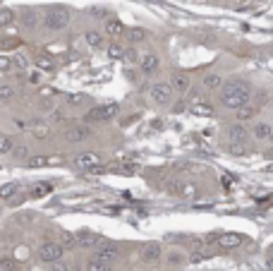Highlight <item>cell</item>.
Masks as SVG:
<instances>
[{
    "mask_svg": "<svg viewBox=\"0 0 273 271\" xmlns=\"http://www.w3.org/2000/svg\"><path fill=\"white\" fill-rule=\"evenodd\" d=\"M19 19H22V24H24L27 29H36L38 24L43 22V19L38 17V12H36V10H31V8L22 10V12H19Z\"/></svg>",
    "mask_w": 273,
    "mask_h": 271,
    "instance_id": "obj_17",
    "label": "cell"
},
{
    "mask_svg": "<svg viewBox=\"0 0 273 271\" xmlns=\"http://www.w3.org/2000/svg\"><path fill=\"white\" fill-rule=\"evenodd\" d=\"M17 99V89L12 87V84H5V82H0V101L3 103H10V101Z\"/></svg>",
    "mask_w": 273,
    "mask_h": 271,
    "instance_id": "obj_28",
    "label": "cell"
},
{
    "mask_svg": "<svg viewBox=\"0 0 273 271\" xmlns=\"http://www.w3.org/2000/svg\"><path fill=\"white\" fill-rule=\"evenodd\" d=\"M65 120V110L63 108H53L48 113V123H63Z\"/></svg>",
    "mask_w": 273,
    "mask_h": 271,
    "instance_id": "obj_40",
    "label": "cell"
},
{
    "mask_svg": "<svg viewBox=\"0 0 273 271\" xmlns=\"http://www.w3.org/2000/svg\"><path fill=\"white\" fill-rule=\"evenodd\" d=\"M247 137H249V130L242 123H233L228 127V139L230 142H247Z\"/></svg>",
    "mask_w": 273,
    "mask_h": 271,
    "instance_id": "obj_16",
    "label": "cell"
},
{
    "mask_svg": "<svg viewBox=\"0 0 273 271\" xmlns=\"http://www.w3.org/2000/svg\"><path fill=\"white\" fill-rule=\"evenodd\" d=\"M60 245H63L65 250H74V247H79V240H77V233H70V230H63V233H60Z\"/></svg>",
    "mask_w": 273,
    "mask_h": 271,
    "instance_id": "obj_30",
    "label": "cell"
},
{
    "mask_svg": "<svg viewBox=\"0 0 273 271\" xmlns=\"http://www.w3.org/2000/svg\"><path fill=\"white\" fill-rule=\"evenodd\" d=\"M82 38H84V44L89 46V48H94V51L106 48V36H103V31H99V29H86Z\"/></svg>",
    "mask_w": 273,
    "mask_h": 271,
    "instance_id": "obj_12",
    "label": "cell"
},
{
    "mask_svg": "<svg viewBox=\"0 0 273 271\" xmlns=\"http://www.w3.org/2000/svg\"><path fill=\"white\" fill-rule=\"evenodd\" d=\"M43 29L46 31H65V29L72 24V10L70 8H63V5H58V8H48L43 15Z\"/></svg>",
    "mask_w": 273,
    "mask_h": 271,
    "instance_id": "obj_2",
    "label": "cell"
},
{
    "mask_svg": "<svg viewBox=\"0 0 273 271\" xmlns=\"http://www.w3.org/2000/svg\"><path fill=\"white\" fill-rule=\"evenodd\" d=\"M94 257H96V259H101V262H108V264H113V262H115V259H118V257H120V252H118V245L106 243V240H103V243H101V245H96V247H94Z\"/></svg>",
    "mask_w": 273,
    "mask_h": 271,
    "instance_id": "obj_8",
    "label": "cell"
},
{
    "mask_svg": "<svg viewBox=\"0 0 273 271\" xmlns=\"http://www.w3.org/2000/svg\"><path fill=\"white\" fill-rule=\"evenodd\" d=\"M106 53H108V58H113V60H122V55H125V46L120 44H106Z\"/></svg>",
    "mask_w": 273,
    "mask_h": 271,
    "instance_id": "obj_34",
    "label": "cell"
},
{
    "mask_svg": "<svg viewBox=\"0 0 273 271\" xmlns=\"http://www.w3.org/2000/svg\"><path fill=\"white\" fill-rule=\"evenodd\" d=\"M15 195H19V185H17V182H5V185L0 187V202H10Z\"/></svg>",
    "mask_w": 273,
    "mask_h": 271,
    "instance_id": "obj_27",
    "label": "cell"
},
{
    "mask_svg": "<svg viewBox=\"0 0 273 271\" xmlns=\"http://www.w3.org/2000/svg\"><path fill=\"white\" fill-rule=\"evenodd\" d=\"M0 106H3V101H0Z\"/></svg>",
    "mask_w": 273,
    "mask_h": 271,
    "instance_id": "obj_51",
    "label": "cell"
},
{
    "mask_svg": "<svg viewBox=\"0 0 273 271\" xmlns=\"http://www.w3.org/2000/svg\"><path fill=\"white\" fill-rule=\"evenodd\" d=\"M24 166H27V168H46V166H48V156H41V154L34 156V154H31Z\"/></svg>",
    "mask_w": 273,
    "mask_h": 271,
    "instance_id": "obj_36",
    "label": "cell"
},
{
    "mask_svg": "<svg viewBox=\"0 0 273 271\" xmlns=\"http://www.w3.org/2000/svg\"><path fill=\"white\" fill-rule=\"evenodd\" d=\"M122 63H127V65H136V63H139V53H136L134 48H125V55H122Z\"/></svg>",
    "mask_w": 273,
    "mask_h": 271,
    "instance_id": "obj_39",
    "label": "cell"
},
{
    "mask_svg": "<svg viewBox=\"0 0 273 271\" xmlns=\"http://www.w3.org/2000/svg\"><path fill=\"white\" fill-rule=\"evenodd\" d=\"M233 3H245V0H233Z\"/></svg>",
    "mask_w": 273,
    "mask_h": 271,
    "instance_id": "obj_49",
    "label": "cell"
},
{
    "mask_svg": "<svg viewBox=\"0 0 273 271\" xmlns=\"http://www.w3.org/2000/svg\"><path fill=\"white\" fill-rule=\"evenodd\" d=\"M29 67H31V60H29L24 53L12 55V70H17V72H27Z\"/></svg>",
    "mask_w": 273,
    "mask_h": 271,
    "instance_id": "obj_25",
    "label": "cell"
},
{
    "mask_svg": "<svg viewBox=\"0 0 273 271\" xmlns=\"http://www.w3.org/2000/svg\"><path fill=\"white\" fill-rule=\"evenodd\" d=\"M94 137V127L86 125V123H77V125H70L65 130V139L70 144H84Z\"/></svg>",
    "mask_w": 273,
    "mask_h": 271,
    "instance_id": "obj_6",
    "label": "cell"
},
{
    "mask_svg": "<svg viewBox=\"0 0 273 271\" xmlns=\"http://www.w3.org/2000/svg\"><path fill=\"white\" fill-rule=\"evenodd\" d=\"M84 269H86V271H113V264L101 262V259H96V257H91Z\"/></svg>",
    "mask_w": 273,
    "mask_h": 271,
    "instance_id": "obj_33",
    "label": "cell"
},
{
    "mask_svg": "<svg viewBox=\"0 0 273 271\" xmlns=\"http://www.w3.org/2000/svg\"><path fill=\"white\" fill-rule=\"evenodd\" d=\"M12 123H15V127H19V130H24V127H27V123H24V120H17V118H15Z\"/></svg>",
    "mask_w": 273,
    "mask_h": 271,
    "instance_id": "obj_47",
    "label": "cell"
},
{
    "mask_svg": "<svg viewBox=\"0 0 273 271\" xmlns=\"http://www.w3.org/2000/svg\"><path fill=\"white\" fill-rule=\"evenodd\" d=\"M249 101H252V91L247 87L245 82L240 80H230L223 84V89H220V103L225 106V108H245L249 106Z\"/></svg>",
    "mask_w": 273,
    "mask_h": 271,
    "instance_id": "obj_1",
    "label": "cell"
},
{
    "mask_svg": "<svg viewBox=\"0 0 273 271\" xmlns=\"http://www.w3.org/2000/svg\"><path fill=\"white\" fill-rule=\"evenodd\" d=\"M17 22V12L12 8H0V29L5 27H12Z\"/></svg>",
    "mask_w": 273,
    "mask_h": 271,
    "instance_id": "obj_23",
    "label": "cell"
},
{
    "mask_svg": "<svg viewBox=\"0 0 273 271\" xmlns=\"http://www.w3.org/2000/svg\"><path fill=\"white\" fill-rule=\"evenodd\" d=\"M77 240H79V247H96V245L103 243V238L99 233H94V230H79Z\"/></svg>",
    "mask_w": 273,
    "mask_h": 271,
    "instance_id": "obj_14",
    "label": "cell"
},
{
    "mask_svg": "<svg viewBox=\"0 0 273 271\" xmlns=\"http://www.w3.org/2000/svg\"><path fill=\"white\" fill-rule=\"evenodd\" d=\"M245 151H247L245 142H230V144H228V154H233V156H245Z\"/></svg>",
    "mask_w": 273,
    "mask_h": 271,
    "instance_id": "obj_37",
    "label": "cell"
},
{
    "mask_svg": "<svg viewBox=\"0 0 273 271\" xmlns=\"http://www.w3.org/2000/svg\"><path fill=\"white\" fill-rule=\"evenodd\" d=\"M12 149H15V139L5 132H0V156H8Z\"/></svg>",
    "mask_w": 273,
    "mask_h": 271,
    "instance_id": "obj_35",
    "label": "cell"
},
{
    "mask_svg": "<svg viewBox=\"0 0 273 271\" xmlns=\"http://www.w3.org/2000/svg\"><path fill=\"white\" fill-rule=\"evenodd\" d=\"M216 243H218L220 250H235V247H240V245L245 243V238L240 233H223L216 238Z\"/></svg>",
    "mask_w": 273,
    "mask_h": 271,
    "instance_id": "obj_13",
    "label": "cell"
},
{
    "mask_svg": "<svg viewBox=\"0 0 273 271\" xmlns=\"http://www.w3.org/2000/svg\"><path fill=\"white\" fill-rule=\"evenodd\" d=\"M139 257L146 264H156V262H161V257H163V247H161V243H146L142 247Z\"/></svg>",
    "mask_w": 273,
    "mask_h": 271,
    "instance_id": "obj_10",
    "label": "cell"
},
{
    "mask_svg": "<svg viewBox=\"0 0 273 271\" xmlns=\"http://www.w3.org/2000/svg\"><path fill=\"white\" fill-rule=\"evenodd\" d=\"M170 84H173L175 91L185 94V91H190L192 80H190V74H185V72H173V74H170Z\"/></svg>",
    "mask_w": 273,
    "mask_h": 271,
    "instance_id": "obj_15",
    "label": "cell"
},
{
    "mask_svg": "<svg viewBox=\"0 0 273 271\" xmlns=\"http://www.w3.org/2000/svg\"><path fill=\"white\" fill-rule=\"evenodd\" d=\"M51 271H72V269H70V266H67L63 259H60V262H53V264H51Z\"/></svg>",
    "mask_w": 273,
    "mask_h": 271,
    "instance_id": "obj_44",
    "label": "cell"
},
{
    "mask_svg": "<svg viewBox=\"0 0 273 271\" xmlns=\"http://www.w3.org/2000/svg\"><path fill=\"white\" fill-rule=\"evenodd\" d=\"M31 135H34V139H48L51 137V123H34Z\"/></svg>",
    "mask_w": 273,
    "mask_h": 271,
    "instance_id": "obj_26",
    "label": "cell"
},
{
    "mask_svg": "<svg viewBox=\"0 0 273 271\" xmlns=\"http://www.w3.org/2000/svg\"><path fill=\"white\" fill-rule=\"evenodd\" d=\"M237 118H240V123H245V120H249V118H254V110L249 108V106H245V108H237Z\"/></svg>",
    "mask_w": 273,
    "mask_h": 271,
    "instance_id": "obj_42",
    "label": "cell"
},
{
    "mask_svg": "<svg viewBox=\"0 0 273 271\" xmlns=\"http://www.w3.org/2000/svg\"><path fill=\"white\" fill-rule=\"evenodd\" d=\"M10 156H12L15 163H27L29 156H31V149H29V144H15V149L10 151Z\"/></svg>",
    "mask_w": 273,
    "mask_h": 271,
    "instance_id": "obj_21",
    "label": "cell"
},
{
    "mask_svg": "<svg viewBox=\"0 0 273 271\" xmlns=\"http://www.w3.org/2000/svg\"><path fill=\"white\" fill-rule=\"evenodd\" d=\"M24 74H27V84H31V87H41L46 80V72L38 70V67H29Z\"/></svg>",
    "mask_w": 273,
    "mask_h": 271,
    "instance_id": "obj_24",
    "label": "cell"
},
{
    "mask_svg": "<svg viewBox=\"0 0 273 271\" xmlns=\"http://www.w3.org/2000/svg\"><path fill=\"white\" fill-rule=\"evenodd\" d=\"M118 115H120V103L118 101H108V103H96V106H91L82 118H84L86 125H101V123L115 120Z\"/></svg>",
    "mask_w": 273,
    "mask_h": 271,
    "instance_id": "obj_3",
    "label": "cell"
},
{
    "mask_svg": "<svg viewBox=\"0 0 273 271\" xmlns=\"http://www.w3.org/2000/svg\"><path fill=\"white\" fill-rule=\"evenodd\" d=\"M103 31H106V36H110V38H122L125 34H127V27H125L120 19L108 17L106 22H103Z\"/></svg>",
    "mask_w": 273,
    "mask_h": 271,
    "instance_id": "obj_11",
    "label": "cell"
},
{
    "mask_svg": "<svg viewBox=\"0 0 273 271\" xmlns=\"http://www.w3.org/2000/svg\"><path fill=\"white\" fill-rule=\"evenodd\" d=\"M271 142H273V132H271Z\"/></svg>",
    "mask_w": 273,
    "mask_h": 271,
    "instance_id": "obj_50",
    "label": "cell"
},
{
    "mask_svg": "<svg viewBox=\"0 0 273 271\" xmlns=\"http://www.w3.org/2000/svg\"><path fill=\"white\" fill-rule=\"evenodd\" d=\"M36 257H38V262H43V264L60 262L65 257V247L60 245V240H58V243H55V240H46V243L38 245Z\"/></svg>",
    "mask_w": 273,
    "mask_h": 271,
    "instance_id": "obj_5",
    "label": "cell"
},
{
    "mask_svg": "<svg viewBox=\"0 0 273 271\" xmlns=\"http://www.w3.org/2000/svg\"><path fill=\"white\" fill-rule=\"evenodd\" d=\"M149 99L154 101L156 106H170L175 99V89L170 82H156L149 87Z\"/></svg>",
    "mask_w": 273,
    "mask_h": 271,
    "instance_id": "obj_4",
    "label": "cell"
},
{
    "mask_svg": "<svg viewBox=\"0 0 273 271\" xmlns=\"http://www.w3.org/2000/svg\"><path fill=\"white\" fill-rule=\"evenodd\" d=\"M168 262H170V264H182V254H170V257H168Z\"/></svg>",
    "mask_w": 273,
    "mask_h": 271,
    "instance_id": "obj_46",
    "label": "cell"
},
{
    "mask_svg": "<svg viewBox=\"0 0 273 271\" xmlns=\"http://www.w3.org/2000/svg\"><path fill=\"white\" fill-rule=\"evenodd\" d=\"M136 65H139L142 74H156L158 72V67H161V58H158L156 53H142Z\"/></svg>",
    "mask_w": 273,
    "mask_h": 271,
    "instance_id": "obj_9",
    "label": "cell"
},
{
    "mask_svg": "<svg viewBox=\"0 0 273 271\" xmlns=\"http://www.w3.org/2000/svg\"><path fill=\"white\" fill-rule=\"evenodd\" d=\"M125 36H127V41L132 46H136V44H144L146 38H149V31H146L144 27H132V29H127Z\"/></svg>",
    "mask_w": 273,
    "mask_h": 271,
    "instance_id": "obj_20",
    "label": "cell"
},
{
    "mask_svg": "<svg viewBox=\"0 0 273 271\" xmlns=\"http://www.w3.org/2000/svg\"><path fill=\"white\" fill-rule=\"evenodd\" d=\"M206 257H211V252H194V254H190V262L192 264H199V262H204Z\"/></svg>",
    "mask_w": 273,
    "mask_h": 271,
    "instance_id": "obj_43",
    "label": "cell"
},
{
    "mask_svg": "<svg viewBox=\"0 0 273 271\" xmlns=\"http://www.w3.org/2000/svg\"><path fill=\"white\" fill-rule=\"evenodd\" d=\"M223 84H225V80H223L220 74H216V72L206 74V77L201 80V87H204L206 91H218V89H223Z\"/></svg>",
    "mask_w": 273,
    "mask_h": 271,
    "instance_id": "obj_19",
    "label": "cell"
},
{
    "mask_svg": "<svg viewBox=\"0 0 273 271\" xmlns=\"http://www.w3.org/2000/svg\"><path fill=\"white\" fill-rule=\"evenodd\" d=\"M12 70V55H0V72H10Z\"/></svg>",
    "mask_w": 273,
    "mask_h": 271,
    "instance_id": "obj_41",
    "label": "cell"
},
{
    "mask_svg": "<svg viewBox=\"0 0 273 271\" xmlns=\"http://www.w3.org/2000/svg\"><path fill=\"white\" fill-rule=\"evenodd\" d=\"M187 110H190L192 115H211L213 113V106L206 99H199V101H190Z\"/></svg>",
    "mask_w": 273,
    "mask_h": 271,
    "instance_id": "obj_18",
    "label": "cell"
},
{
    "mask_svg": "<svg viewBox=\"0 0 273 271\" xmlns=\"http://www.w3.org/2000/svg\"><path fill=\"white\" fill-rule=\"evenodd\" d=\"M48 192H51V182H38V185H34V187L27 192V197L38 199V197H46Z\"/></svg>",
    "mask_w": 273,
    "mask_h": 271,
    "instance_id": "obj_31",
    "label": "cell"
},
{
    "mask_svg": "<svg viewBox=\"0 0 273 271\" xmlns=\"http://www.w3.org/2000/svg\"><path fill=\"white\" fill-rule=\"evenodd\" d=\"M31 65H34V67H38V70H43V72H53L55 67H58V63H55L53 58H48V55H36Z\"/></svg>",
    "mask_w": 273,
    "mask_h": 271,
    "instance_id": "obj_22",
    "label": "cell"
},
{
    "mask_svg": "<svg viewBox=\"0 0 273 271\" xmlns=\"http://www.w3.org/2000/svg\"><path fill=\"white\" fill-rule=\"evenodd\" d=\"M72 163L74 168H79V171H91V168H99L103 163V156L99 151H79V154H74Z\"/></svg>",
    "mask_w": 273,
    "mask_h": 271,
    "instance_id": "obj_7",
    "label": "cell"
},
{
    "mask_svg": "<svg viewBox=\"0 0 273 271\" xmlns=\"http://www.w3.org/2000/svg\"><path fill=\"white\" fill-rule=\"evenodd\" d=\"M38 94H41V96H55L58 91H55L53 87H43V84H41V89H38Z\"/></svg>",
    "mask_w": 273,
    "mask_h": 271,
    "instance_id": "obj_45",
    "label": "cell"
},
{
    "mask_svg": "<svg viewBox=\"0 0 273 271\" xmlns=\"http://www.w3.org/2000/svg\"><path fill=\"white\" fill-rule=\"evenodd\" d=\"M65 103H67L70 108H79V106H86V103H89V96H86V94H70V96L65 99Z\"/></svg>",
    "mask_w": 273,
    "mask_h": 271,
    "instance_id": "obj_32",
    "label": "cell"
},
{
    "mask_svg": "<svg viewBox=\"0 0 273 271\" xmlns=\"http://www.w3.org/2000/svg\"><path fill=\"white\" fill-rule=\"evenodd\" d=\"M268 266H271V269H273V257H271V259H268Z\"/></svg>",
    "mask_w": 273,
    "mask_h": 271,
    "instance_id": "obj_48",
    "label": "cell"
},
{
    "mask_svg": "<svg viewBox=\"0 0 273 271\" xmlns=\"http://www.w3.org/2000/svg\"><path fill=\"white\" fill-rule=\"evenodd\" d=\"M271 132H273V127L268 125V123H256V125L252 127V135H254L256 139H271Z\"/></svg>",
    "mask_w": 273,
    "mask_h": 271,
    "instance_id": "obj_29",
    "label": "cell"
},
{
    "mask_svg": "<svg viewBox=\"0 0 273 271\" xmlns=\"http://www.w3.org/2000/svg\"><path fill=\"white\" fill-rule=\"evenodd\" d=\"M17 262L12 257H0V271H17Z\"/></svg>",
    "mask_w": 273,
    "mask_h": 271,
    "instance_id": "obj_38",
    "label": "cell"
}]
</instances>
